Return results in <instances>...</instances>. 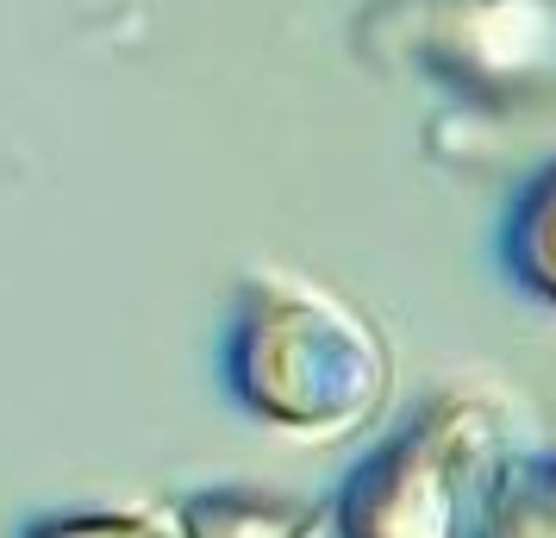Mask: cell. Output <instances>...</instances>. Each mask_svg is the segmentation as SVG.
<instances>
[{"label": "cell", "mask_w": 556, "mask_h": 538, "mask_svg": "<svg viewBox=\"0 0 556 538\" xmlns=\"http://www.w3.org/2000/svg\"><path fill=\"white\" fill-rule=\"evenodd\" d=\"M394 358L331 288L294 270H256L226 333V388L256 426L288 438H344L388 401Z\"/></svg>", "instance_id": "cell-1"}, {"label": "cell", "mask_w": 556, "mask_h": 538, "mask_svg": "<svg viewBox=\"0 0 556 538\" xmlns=\"http://www.w3.org/2000/svg\"><path fill=\"white\" fill-rule=\"evenodd\" d=\"M519 445V408L494 388H444L381 438L338 488V538H469L481 488Z\"/></svg>", "instance_id": "cell-2"}, {"label": "cell", "mask_w": 556, "mask_h": 538, "mask_svg": "<svg viewBox=\"0 0 556 538\" xmlns=\"http://www.w3.org/2000/svg\"><path fill=\"white\" fill-rule=\"evenodd\" d=\"M501 263L519 295H531L538 308L556 313V157H544L519 182V195L506 201Z\"/></svg>", "instance_id": "cell-3"}, {"label": "cell", "mask_w": 556, "mask_h": 538, "mask_svg": "<svg viewBox=\"0 0 556 538\" xmlns=\"http://www.w3.org/2000/svg\"><path fill=\"white\" fill-rule=\"evenodd\" d=\"M469 538H556V451H513L481 488Z\"/></svg>", "instance_id": "cell-4"}, {"label": "cell", "mask_w": 556, "mask_h": 538, "mask_svg": "<svg viewBox=\"0 0 556 538\" xmlns=\"http://www.w3.org/2000/svg\"><path fill=\"white\" fill-rule=\"evenodd\" d=\"M181 526H188V538H326L319 508L276 501V495H251V488L194 495L181 508Z\"/></svg>", "instance_id": "cell-5"}, {"label": "cell", "mask_w": 556, "mask_h": 538, "mask_svg": "<svg viewBox=\"0 0 556 538\" xmlns=\"http://www.w3.org/2000/svg\"><path fill=\"white\" fill-rule=\"evenodd\" d=\"M26 538H188L181 520L144 508H88V513H51L31 520Z\"/></svg>", "instance_id": "cell-6"}]
</instances>
